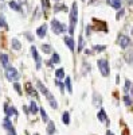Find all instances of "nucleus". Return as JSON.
Listing matches in <instances>:
<instances>
[{"label": "nucleus", "mask_w": 133, "mask_h": 135, "mask_svg": "<svg viewBox=\"0 0 133 135\" xmlns=\"http://www.w3.org/2000/svg\"><path fill=\"white\" fill-rule=\"evenodd\" d=\"M47 134L49 135H54L55 134V124L52 122H49V126H47Z\"/></svg>", "instance_id": "2eb2a0df"}, {"label": "nucleus", "mask_w": 133, "mask_h": 135, "mask_svg": "<svg viewBox=\"0 0 133 135\" xmlns=\"http://www.w3.org/2000/svg\"><path fill=\"white\" fill-rule=\"evenodd\" d=\"M132 34H133V32H132Z\"/></svg>", "instance_id": "a19ab883"}, {"label": "nucleus", "mask_w": 133, "mask_h": 135, "mask_svg": "<svg viewBox=\"0 0 133 135\" xmlns=\"http://www.w3.org/2000/svg\"><path fill=\"white\" fill-rule=\"evenodd\" d=\"M98 119L101 120V122H106V123H108V116H106V114H105L104 109H101V111L98 112Z\"/></svg>", "instance_id": "f3484780"}, {"label": "nucleus", "mask_w": 133, "mask_h": 135, "mask_svg": "<svg viewBox=\"0 0 133 135\" xmlns=\"http://www.w3.org/2000/svg\"><path fill=\"white\" fill-rule=\"evenodd\" d=\"M123 15H124V9H121V11H120V12L117 14V19H120V18H121V16H123Z\"/></svg>", "instance_id": "e433bc0d"}, {"label": "nucleus", "mask_w": 133, "mask_h": 135, "mask_svg": "<svg viewBox=\"0 0 133 135\" xmlns=\"http://www.w3.org/2000/svg\"><path fill=\"white\" fill-rule=\"evenodd\" d=\"M101 103H102V99L101 96H99L98 93H94V99H93V104L98 108V107H101Z\"/></svg>", "instance_id": "9b49d317"}, {"label": "nucleus", "mask_w": 133, "mask_h": 135, "mask_svg": "<svg viewBox=\"0 0 133 135\" xmlns=\"http://www.w3.org/2000/svg\"><path fill=\"white\" fill-rule=\"evenodd\" d=\"M9 7L12 8V9H15V11H22V9H20V7H19V4H18V3H15V2H11V3H9Z\"/></svg>", "instance_id": "bb28decb"}, {"label": "nucleus", "mask_w": 133, "mask_h": 135, "mask_svg": "<svg viewBox=\"0 0 133 135\" xmlns=\"http://www.w3.org/2000/svg\"><path fill=\"white\" fill-rule=\"evenodd\" d=\"M51 28H52V31L55 34H62V32L66 31V26L62 25L61 22H58L57 19H52L51 20Z\"/></svg>", "instance_id": "f03ea898"}, {"label": "nucleus", "mask_w": 133, "mask_h": 135, "mask_svg": "<svg viewBox=\"0 0 133 135\" xmlns=\"http://www.w3.org/2000/svg\"><path fill=\"white\" fill-rule=\"evenodd\" d=\"M6 77H7V80H9V81H16L18 78H19V73H18V70L15 69V68L7 66V69H6Z\"/></svg>", "instance_id": "7ed1b4c3"}, {"label": "nucleus", "mask_w": 133, "mask_h": 135, "mask_svg": "<svg viewBox=\"0 0 133 135\" xmlns=\"http://www.w3.org/2000/svg\"><path fill=\"white\" fill-rule=\"evenodd\" d=\"M42 6L44 9H47V8H50V2L49 0H42Z\"/></svg>", "instance_id": "2f4dec72"}, {"label": "nucleus", "mask_w": 133, "mask_h": 135, "mask_svg": "<svg viewBox=\"0 0 133 135\" xmlns=\"http://www.w3.org/2000/svg\"><path fill=\"white\" fill-rule=\"evenodd\" d=\"M42 50L44 51V53H50L51 51V46H50V45H42Z\"/></svg>", "instance_id": "cd10ccee"}, {"label": "nucleus", "mask_w": 133, "mask_h": 135, "mask_svg": "<svg viewBox=\"0 0 133 135\" xmlns=\"http://www.w3.org/2000/svg\"><path fill=\"white\" fill-rule=\"evenodd\" d=\"M20 47H22L20 42H19L18 39H12V49H14V50H20Z\"/></svg>", "instance_id": "4be33fe9"}, {"label": "nucleus", "mask_w": 133, "mask_h": 135, "mask_svg": "<svg viewBox=\"0 0 133 135\" xmlns=\"http://www.w3.org/2000/svg\"><path fill=\"white\" fill-rule=\"evenodd\" d=\"M26 37H27V38H28V39H30V41H32V39H34V38H32V37H31V35H30V34H26Z\"/></svg>", "instance_id": "58836bf2"}, {"label": "nucleus", "mask_w": 133, "mask_h": 135, "mask_svg": "<svg viewBox=\"0 0 133 135\" xmlns=\"http://www.w3.org/2000/svg\"><path fill=\"white\" fill-rule=\"evenodd\" d=\"M46 30H47V26H46V25L40 26V27L36 30V35H38L39 38H44V37H46Z\"/></svg>", "instance_id": "1a4fd4ad"}, {"label": "nucleus", "mask_w": 133, "mask_h": 135, "mask_svg": "<svg viewBox=\"0 0 133 135\" xmlns=\"http://www.w3.org/2000/svg\"><path fill=\"white\" fill-rule=\"evenodd\" d=\"M77 22H78V6L77 3H73L71 6V11H70V34H74V28L77 26Z\"/></svg>", "instance_id": "f257e3e1"}, {"label": "nucleus", "mask_w": 133, "mask_h": 135, "mask_svg": "<svg viewBox=\"0 0 133 135\" xmlns=\"http://www.w3.org/2000/svg\"><path fill=\"white\" fill-rule=\"evenodd\" d=\"M54 9H55V12H59V11H67V7L65 4H57L54 7Z\"/></svg>", "instance_id": "412c9836"}, {"label": "nucleus", "mask_w": 133, "mask_h": 135, "mask_svg": "<svg viewBox=\"0 0 133 135\" xmlns=\"http://www.w3.org/2000/svg\"><path fill=\"white\" fill-rule=\"evenodd\" d=\"M65 42H66V45L69 46V49H70L71 51H74V39H73L71 37H65Z\"/></svg>", "instance_id": "9d476101"}, {"label": "nucleus", "mask_w": 133, "mask_h": 135, "mask_svg": "<svg viewBox=\"0 0 133 135\" xmlns=\"http://www.w3.org/2000/svg\"><path fill=\"white\" fill-rule=\"evenodd\" d=\"M62 120L65 124H69L70 123V115H69V112H63V115H62Z\"/></svg>", "instance_id": "aec40b11"}, {"label": "nucleus", "mask_w": 133, "mask_h": 135, "mask_svg": "<svg viewBox=\"0 0 133 135\" xmlns=\"http://www.w3.org/2000/svg\"><path fill=\"white\" fill-rule=\"evenodd\" d=\"M125 60H126V62H128L129 65L133 66V50H130V51H128V53L125 54Z\"/></svg>", "instance_id": "4468645a"}, {"label": "nucleus", "mask_w": 133, "mask_h": 135, "mask_svg": "<svg viewBox=\"0 0 133 135\" xmlns=\"http://www.w3.org/2000/svg\"><path fill=\"white\" fill-rule=\"evenodd\" d=\"M40 115H42V120L43 122H49V118H47V115H46V112H44L43 108H40Z\"/></svg>", "instance_id": "c85d7f7f"}, {"label": "nucleus", "mask_w": 133, "mask_h": 135, "mask_svg": "<svg viewBox=\"0 0 133 135\" xmlns=\"http://www.w3.org/2000/svg\"><path fill=\"white\" fill-rule=\"evenodd\" d=\"M38 88H39V91H40L43 95H46V96H47V95L50 93V92L47 91V89H46V86H44V85H43L40 81H38Z\"/></svg>", "instance_id": "a211bd4d"}, {"label": "nucleus", "mask_w": 133, "mask_h": 135, "mask_svg": "<svg viewBox=\"0 0 133 135\" xmlns=\"http://www.w3.org/2000/svg\"><path fill=\"white\" fill-rule=\"evenodd\" d=\"M124 103H125V105H132V100H130V97L128 95L124 96Z\"/></svg>", "instance_id": "7c9ffc66"}, {"label": "nucleus", "mask_w": 133, "mask_h": 135, "mask_svg": "<svg viewBox=\"0 0 133 135\" xmlns=\"http://www.w3.org/2000/svg\"><path fill=\"white\" fill-rule=\"evenodd\" d=\"M3 126H4V128H6V131H7L8 135H16V131L14 130V126L11 124V122H9V118H8V116L4 119Z\"/></svg>", "instance_id": "423d86ee"}, {"label": "nucleus", "mask_w": 133, "mask_h": 135, "mask_svg": "<svg viewBox=\"0 0 133 135\" xmlns=\"http://www.w3.org/2000/svg\"><path fill=\"white\" fill-rule=\"evenodd\" d=\"M66 88H67V91L71 93L73 92V88H71V80H70V77L66 78Z\"/></svg>", "instance_id": "a878e982"}, {"label": "nucleus", "mask_w": 133, "mask_h": 135, "mask_svg": "<svg viewBox=\"0 0 133 135\" xmlns=\"http://www.w3.org/2000/svg\"><path fill=\"white\" fill-rule=\"evenodd\" d=\"M130 85H132V84H130V81H129V80H128V78H126V81H125V92H128V91H129V89L132 88Z\"/></svg>", "instance_id": "473e14b6"}, {"label": "nucleus", "mask_w": 133, "mask_h": 135, "mask_svg": "<svg viewBox=\"0 0 133 135\" xmlns=\"http://www.w3.org/2000/svg\"><path fill=\"white\" fill-rule=\"evenodd\" d=\"M58 62H59V55H58L57 53H54V54H52V60L49 62V65L51 66V64H58Z\"/></svg>", "instance_id": "5701e85b"}, {"label": "nucleus", "mask_w": 133, "mask_h": 135, "mask_svg": "<svg viewBox=\"0 0 133 135\" xmlns=\"http://www.w3.org/2000/svg\"><path fill=\"white\" fill-rule=\"evenodd\" d=\"M4 112L6 115L9 118L11 115H18V111L14 108V107H8V105H4Z\"/></svg>", "instance_id": "6e6552de"}, {"label": "nucleus", "mask_w": 133, "mask_h": 135, "mask_svg": "<svg viewBox=\"0 0 133 135\" xmlns=\"http://www.w3.org/2000/svg\"><path fill=\"white\" fill-rule=\"evenodd\" d=\"M108 3L112 6L113 8H116V9L121 8V0H108Z\"/></svg>", "instance_id": "f8f14e48"}, {"label": "nucleus", "mask_w": 133, "mask_h": 135, "mask_svg": "<svg viewBox=\"0 0 133 135\" xmlns=\"http://www.w3.org/2000/svg\"><path fill=\"white\" fill-rule=\"evenodd\" d=\"M31 53H32V57H34L35 62H36V68H38V69H40V57H39V54H38L35 46H32V47H31Z\"/></svg>", "instance_id": "0eeeda50"}, {"label": "nucleus", "mask_w": 133, "mask_h": 135, "mask_svg": "<svg viewBox=\"0 0 133 135\" xmlns=\"http://www.w3.org/2000/svg\"><path fill=\"white\" fill-rule=\"evenodd\" d=\"M30 111L32 112V114H36L38 112V107L35 104V101H31V104H30Z\"/></svg>", "instance_id": "b1692460"}, {"label": "nucleus", "mask_w": 133, "mask_h": 135, "mask_svg": "<svg viewBox=\"0 0 133 135\" xmlns=\"http://www.w3.org/2000/svg\"><path fill=\"white\" fill-rule=\"evenodd\" d=\"M0 27H7V23H6L4 15H0Z\"/></svg>", "instance_id": "c756f323"}, {"label": "nucleus", "mask_w": 133, "mask_h": 135, "mask_svg": "<svg viewBox=\"0 0 133 135\" xmlns=\"http://www.w3.org/2000/svg\"><path fill=\"white\" fill-rule=\"evenodd\" d=\"M57 85H58V86H59V89H61V91H62V92H63V84H61V83H59V81H58V80H57Z\"/></svg>", "instance_id": "4c0bfd02"}, {"label": "nucleus", "mask_w": 133, "mask_h": 135, "mask_svg": "<svg viewBox=\"0 0 133 135\" xmlns=\"http://www.w3.org/2000/svg\"><path fill=\"white\" fill-rule=\"evenodd\" d=\"M98 68L99 70H101L102 76L104 77H108L109 73H110V68H109V64L106 60H98Z\"/></svg>", "instance_id": "20e7f679"}, {"label": "nucleus", "mask_w": 133, "mask_h": 135, "mask_svg": "<svg viewBox=\"0 0 133 135\" xmlns=\"http://www.w3.org/2000/svg\"><path fill=\"white\" fill-rule=\"evenodd\" d=\"M14 88H15V91H16L19 95H22V89H20V85H19V84L15 83V84H14Z\"/></svg>", "instance_id": "72a5a7b5"}, {"label": "nucleus", "mask_w": 133, "mask_h": 135, "mask_svg": "<svg viewBox=\"0 0 133 135\" xmlns=\"http://www.w3.org/2000/svg\"><path fill=\"white\" fill-rule=\"evenodd\" d=\"M26 91H27V92H28L30 95L35 96V97L38 96V93H36V92L34 91V88H32V85H31V84H26Z\"/></svg>", "instance_id": "dca6fc26"}, {"label": "nucleus", "mask_w": 133, "mask_h": 135, "mask_svg": "<svg viewBox=\"0 0 133 135\" xmlns=\"http://www.w3.org/2000/svg\"><path fill=\"white\" fill-rule=\"evenodd\" d=\"M55 76H57L58 80H61V78L65 77V70H63V69H58L57 72H55Z\"/></svg>", "instance_id": "393cba45"}, {"label": "nucleus", "mask_w": 133, "mask_h": 135, "mask_svg": "<svg viewBox=\"0 0 133 135\" xmlns=\"http://www.w3.org/2000/svg\"><path fill=\"white\" fill-rule=\"evenodd\" d=\"M118 45H120L123 49H126V47H129L130 45H132V41H130V38H128L126 35L121 34V35H118Z\"/></svg>", "instance_id": "39448f33"}, {"label": "nucleus", "mask_w": 133, "mask_h": 135, "mask_svg": "<svg viewBox=\"0 0 133 135\" xmlns=\"http://www.w3.org/2000/svg\"><path fill=\"white\" fill-rule=\"evenodd\" d=\"M105 49V46H94V50H97V51H102Z\"/></svg>", "instance_id": "c9c22d12"}, {"label": "nucleus", "mask_w": 133, "mask_h": 135, "mask_svg": "<svg viewBox=\"0 0 133 135\" xmlns=\"http://www.w3.org/2000/svg\"><path fill=\"white\" fill-rule=\"evenodd\" d=\"M106 135H114V134H113L112 131H109V130H108V131H106Z\"/></svg>", "instance_id": "ea45409f"}, {"label": "nucleus", "mask_w": 133, "mask_h": 135, "mask_svg": "<svg viewBox=\"0 0 133 135\" xmlns=\"http://www.w3.org/2000/svg\"><path fill=\"white\" fill-rule=\"evenodd\" d=\"M47 100H49V103H50V105L55 109V108H58V104H57V101H55V99L52 97V95L51 93H49L47 95Z\"/></svg>", "instance_id": "ddd939ff"}, {"label": "nucleus", "mask_w": 133, "mask_h": 135, "mask_svg": "<svg viewBox=\"0 0 133 135\" xmlns=\"http://www.w3.org/2000/svg\"><path fill=\"white\" fill-rule=\"evenodd\" d=\"M83 49V39H82V37H79V45H78V50L81 51Z\"/></svg>", "instance_id": "f704fd0d"}, {"label": "nucleus", "mask_w": 133, "mask_h": 135, "mask_svg": "<svg viewBox=\"0 0 133 135\" xmlns=\"http://www.w3.org/2000/svg\"><path fill=\"white\" fill-rule=\"evenodd\" d=\"M0 61L3 66H8V55L7 54H0Z\"/></svg>", "instance_id": "6ab92c4d"}]
</instances>
